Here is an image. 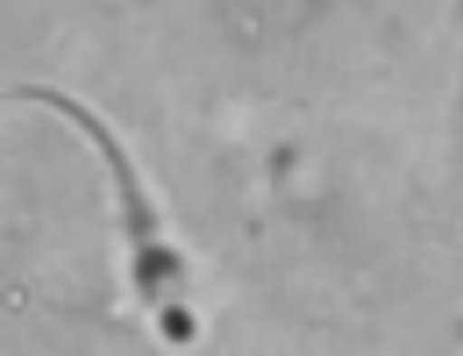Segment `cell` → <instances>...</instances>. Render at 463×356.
Instances as JSON below:
<instances>
[{
  "mask_svg": "<svg viewBox=\"0 0 463 356\" xmlns=\"http://www.w3.org/2000/svg\"><path fill=\"white\" fill-rule=\"evenodd\" d=\"M316 0H229L232 35L246 51L272 52L297 40Z\"/></svg>",
  "mask_w": 463,
  "mask_h": 356,
  "instance_id": "6da1fadb",
  "label": "cell"
},
{
  "mask_svg": "<svg viewBox=\"0 0 463 356\" xmlns=\"http://www.w3.org/2000/svg\"><path fill=\"white\" fill-rule=\"evenodd\" d=\"M159 324L168 340L184 342L194 336V320L191 314L180 305L168 304L160 310Z\"/></svg>",
  "mask_w": 463,
  "mask_h": 356,
  "instance_id": "7a4b0ae2",
  "label": "cell"
}]
</instances>
